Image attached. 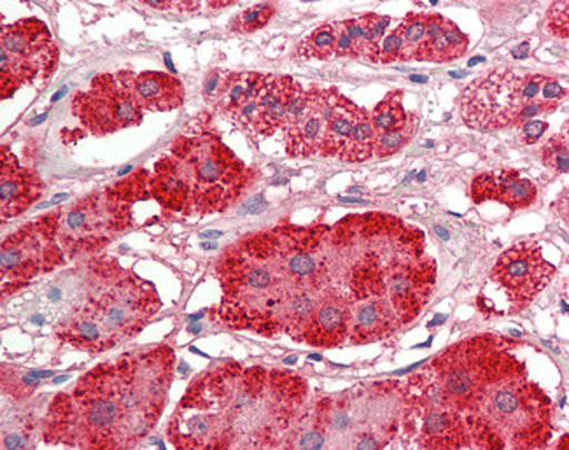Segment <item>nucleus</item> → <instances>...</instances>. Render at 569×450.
I'll return each instance as SVG.
<instances>
[{"instance_id": "obj_1", "label": "nucleus", "mask_w": 569, "mask_h": 450, "mask_svg": "<svg viewBox=\"0 0 569 450\" xmlns=\"http://www.w3.org/2000/svg\"><path fill=\"white\" fill-rule=\"evenodd\" d=\"M309 397L289 370L223 363L186 389L169 424L178 449H272L284 446Z\"/></svg>"}, {"instance_id": "obj_2", "label": "nucleus", "mask_w": 569, "mask_h": 450, "mask_svg": "<svg viewBox=\"0 0 569 450\" xmlns=\"http://www.w3.org/2000/svg\"><path fill=\"white\" fill-rule=\"evenodd\" d=\"M330 228L281 224L228 248L216 267L224 324L263 337L284 333L286 310L295 294L330 286Z\"/></svg>"}, {"instance_id": "obj_3", "label": "nucleus", "mask_w": 569, "mask_h": 450, "mask_svg": "<svg viewBox=\"0 0 569 450\" xmlns=\"http://www.w3.org/2000/svg\"><path fill=\"white\" fill-rule=\"evenodd\" d=\"M248 170L214 133L176 139L170 154L154 166L149 193L181 214L227 211L246 190Z\"/></svg>"}, {"instance_id": "obj_4", "label": "nucleus", "mask_w": 569, "mask_h": 450, "mask_svg": "<svg viewBox=\"0 0 569 450\" xmlns=\"http://www.w3.org/2000/svg\"><path fill=\"white\" fill-rule=\"evenodd\" d=\"M519 343L501 334H477L450 346L413 373L405 388L416 397L470 418L495 382L526 367Z\"/></svg>"}, {"instance_id": "obj_5", "label": "nucleus", "mask_w": 569, "mask_h": 450, "mask_svg": "<svg viewBox=\"0 0 569 450\" xmlns=\"http://www.w3.org/2000/svg\"><path fill=\"white\" fill-rule=\"evenodd\" d=\"M44 442L78 449H124L118 361L99 364L51 401Z\"/></svg>"}, {"instance_id": "obj_6", "label": "nucleus", "mask_w": 569, "mask_h": 450, "mask_svg": "<svg viewBox=\"0 0 569 450\" xmlns=\"http://www.w3.org/2000/svg\"><path fill=\"white\" fill-rule=\"evenodd\" d=\"M407 389L397 380L361 384L318 401L310 410L327 446L356 450L391 447L403 430Z\"/></svg>"}, {"instance_id": "obj_7", "label": "nucleus", "mask_w": 569, "mask_h": 450, "mask_svg": "<svg viewBox=\"0 0 569 450\" xmlns=\"http://www.w3.org/2000/svg\"><path fill=\"white\" fill-rule=\"evenodd\" d=\"M498 449H543L553 433V407L526 367L499 379L470 416Z\"/></svg>"}, {"instance_id": "obj_8", "label": "nucleus", "mask_w": 569, "mask_h": 450, "mask_svg": "<svg viewBox=\"0 0 569 450\" xmlns=\"http://www.w3.org/2000/svg\"><path fill=\"white\" fill-rule=\"evenodd\" d=\"M116 361L120 376L124 449H130L153 430L166 409L176 354L172 349L161 346L121 356Z\"/></svg>"}, {"instance_id": "obj_9", "label": "nucleus", "mask_w": 569, "mask_h": 450, "mask_svg": "<svg viewBox=\"0 0 569 450\" xmlns=\"http://www.w3.org/2000/svg\"><path fill=\"white\" fill-rule=\"evenodd\" d=\"M57 42L50 27L38 18H23L0 32V99L20 88L44 84L58 66Z\"/></svg>"}, {"instance_id": "obj_10", "label": "nucleus", "mask_w": 569, "mask_h": 450, "mask_svg": "<svg viewBox=\"0 0 569 450\" xmlns=\"http://www.w3.org/2000/svg\"><path fill=\"white\" fill-rule=\"evenodd\" d=\"M161 300L157 288L136 273L114 267L108 273V282L90 294L87 303L79 309L99 319L116 339H132L160 310Z\"/></svg>"}, {"instance_id": "obj_11", "label": "nucleus", "mask_w": 569, "mask_h": 450, "mask_svg": "<svg viewBox=\"0 0 569 450\" xmlns=\"http://www.w3.org/2000/svg\"><path fill=\"white\" fill-rule=\"evenodd\" d=\"M130 203L112 188L58 211V240L66 254H84L109 244L112 237L130 227Z\"/></svg>"}, {"instance_id": "obj_12", "label": "nucleus", "mask_w": 569, "mask_h": 450, "mask_svg": "<svg viewBox=\"0 0 569 450\" xmlns=\"http://www.w3.org/2000/svg\"><path fill=\"white\" fill-rule=\"evenodd\" d=\"M136 72L120 71L91 79L88 90L72 99V114L91 136H109L142 123V109L136 93Z\"/></svg>"}, {"instance_id": "obj_13", "label": "nucleus", "mask_w": 569, "mask_h": 450, "mask_svg": "<svg viewBox=\"0 0 569 450\" xmlns=\"http://www.w3.org/2000/svg\"><path fill=\"white\" fill-rule=\"evenodd\" d=\"M401 431L419 449H498L479 422L456 410L429 403L409 391Z\"/></svg>"}, {"instance_id": "obj_14", "label": "nucleus", "mask_w": 569, "mask_h": 450, "mask_svg": "<svg viewBox=\"0 0 569 450\" xmlns=\"http://www.w3.org/2000/svg\"><path fill=\"white\" fill-rule=\"evenodd\" d=\"M525 74L499 67L475 79L459 97V109L470 129L482 132L516 129L517 117L525 108Z\"/></svg>"}, {"instance_id": "obj_15", "label": "nucleus", "mask_w": 569, "mask_h": 450, "mask_svg": "<svg viewBox=\"0 0 569 450\" xmlns=\"http://www.w3.org/2000/svg\"><path fill=\"white\" fill-rule=\"evenodd\" d=\"M63 254L66 251L58 240V212L42 216L6 237L0 249L2 282L26 284L57 269L63 263Z\"/></svg>"}, {"instance_id": "obj_16", "label": "nucleus", "mask_w": 569, "mask_h": 450, "mask_svg": "<svg viewBox=\"0 0 569 450\" xmlns=\"http://www.w3.org/2000/svg\"><path fill=\"white\" fill-rule=\"evenodd\" d=\"M556 267L545 260L535 240H520L503 251L492 269V281L507 293L513 309H526L552 281Z\"/></svg>"}, {"instance_id": "obj_17", "label": "nucleus", "mask_w": 569, "mask_h": 450, "mask_svg": "<svg viewBox=\"0 0 569 450\" xmlns=\"http://www.w3.org/2000/svg\"><path fill=\"white\" fill-rule=\"evenodd\" d=\"M339 93L337 88H307L306 106L300 117L284 129L286 153L289 157L309 158L319 154Z\"/></svg>"}, {"instance_id": "obj_18", "label": "nucleus", "mask_w": 569, "mask_h": 450, "mask_svg": "<svg viewBox=\"0 0 569 450\" xmlns=\"http://www.w3.org/2000/svg\"><path fill=\"white\" fill-rule=\"evenodd\" d=\"M351 324V300L346 291L337 286H327L319 293L312 318L301 334L300 342L309 343L312 348H337L349 339Z\"/></svg>"}, {"instance_id": "obj_19", "label": "nucleus", "mask_w": 569, "mask_h": 450, "mask_svg": "<svg viewBox=\"0 0 569 450\" xmlns=\"http://www.w3.org/2000/svg\"><path fill=\"white\" fill-rule=\"evenodd\" d=\"M44 182L33 170L23 169L9 148L0 157V212L2 219L17 218L41 199Z\"/></svg>"}, {"instance_id": "obj_20", "label": "nucleus", "mask_w": 569, "mask_h": 450, "mask_svg": "<svg viewBox=\"0 0 569 450\" xmlns=\"http://www.w3.org/2000/svg\"><path fill=\"white\" fill-rule=\"evenodd\" d=\"M471 199L475 203L499 202L512 211L528 209L538 200V188L519 170L501 169L483 172L471 182Z\"/></svg>"}, {"instance_id": "obj_21", "label": "nucleus", "mask_w": 569, "mask_h": 450, "mask_svg": "<svg viewBox=\"0 0 569 450\" xmlns=\"http://www.w3.org/2000/svg\"><path fill=\"white\" fill-rule=\"evenodd\" d=\"M349 300L352 309L351 333H349L351 343L363 346V343L389 339L403 327L397 310L382 294H359Z\"/></svg>"}, {"instance_id": "obj_22", "label": "nucleus", "mask_w": 569, "mask_h": 450, "mask_svg": "<svg viewBox=\"0 0 569 450\" xmlns=\"http://www.w3.org/2000/svg\"><path fill=\"white\" fill-rule=\"evenodd\" d=\"M470 39L455 21L438 13L428 14L426 41L417 60L431 63H447L461 59L468 51Z\"/></svg>"}, {"instance_id": "obj_23", "label": "nucleus", "mask_w": 569, "mask_h": 450, "mask_svg": "<svg viewBox=\"0 0 569 450\" xmlns=\"http://www.w3.org/2000/svg\"><path fill=\"white\" fill-rule=\"evenodd\" d=\"M300 83L289 76H267L258 93L260 102V120L254 127V133L260 137H270L282 130L288 117L289 102L297 93Z\"/></svg>"}, {"instance_id": "obj_24", "label": "nucleus", "mask_w": 569, "mask_h": 450, "mask_svg": "<svg viewBox=\"0 0 569 450\" xmlns=\"http://www.w3.org/2000/svg\"><path fill=\"white\" fill-rule=\"evenodd\" d=\"M136 93L142 109L167 112L181 108L186 91L176 76L167 72L146 71L136 76Z\"/></svg>"}, {"instance_id": "obj_25", "label": "nucleus", "mask_w": 569, "mask_h": 450, "mask_svg": "<svg viewBox=\"0 0 569 450\" xmlns=\"http://www.w3.org/2000/svg\"><path fill=\"white\" fill-rule=\"evenodd\" d=\"M359 106L347 97H337L333 112H331L330 121H328L327 136L319 149V157L322 158H340L347 142L355 132L356 121L359 117Z\"/></svg>"}, {"instance_id": "obj_26", "label": "nucleus", "mask_w": 569, "mask_h": 450, "mask_svg": "<svg viewBox=\"0 0 569 450\" xmlns=\"http://www.w3.org/2000/svg\"><path fill=\"white\" fill-rule=\"evenodd\" d=\"M267 76L260 72H228L216 96L218 109L230 117L246 99L257 96Z\"/></svg>"}, {"instance_id": "obj_27", "label": "nucleus", "mask_w": 569, "mask_h": 450, "mask_svg": "<svg viewBox=\"0 0 569 450\" xmlns=\"http://www.w3.org/2000/svg\"><path fill=\"white\" fill-rule=\"evenodd\" d=\"M373 148H376V129L371 123L370 111L361 108L355 132L340 154V160L347 161V163H363L373 157Z\"/></svg>"}, {"instance_id": "obj_28", "label": "nucleus", "mask_w": 569, "mask_h": 450, "mask_svg": "<svg viewBox=\"0 0 569 450\" xmlns=\"http://www.w3.org/2000/svg\"><path fill=\"white\" fill-rule=\"evenodd\" d=\"M419 129V118L416 112H409L403 123L398 124L389 132L376 136V148H373V157L389 158L397 154L416 137Z\"/></svg>"}, {"instance_id": "obj_29", "label": "nucleus", "mask_w": 569, "mask_h": 450, "mask_svg": "<svg viewBox=\"0 0 569 450\" xmlns=\"http://www.w3.org/2000/svg\"><path fill=\"white\" fill-rule=\"evenodd\" d=\"M407 114H409V111H405L403 108V91H389L385 100H380L376 108H373V111L370 112L376 136L389 132V130L395 129L398 124L403 123Z\"/></svg>"}, {"instance_id": "obj_30", "label": "nucleus", "mask_w": 569, "mask_h": 450, "mask_svg": "<svg viewBox=\"0 0 569 450\" xmlns=\"http://www.w3.org/2000/svg\"><path fill=\"white\" fill-rule=\"evenodd\" d=\"M337 30L335 23H322L301 41L298 53L306 60H330L335 57Z\"/></svg>"}, {"instance_id": "obj_31", "label": "nucleus", "mask_w": 569, "mask_h": 450, "mask_svg": "<svg viewBox=\"0 0 569 450\" xmlns=\"http://www.w3.org/2000/svg\"><path fill=\"white\" fill-rule=\"evenodd\" d=\"M401 44H403V60H417L426 41V27H428V14L409 13L398 23Z\"/></svg>"}, {"instance_id": "obj_32", "label": "nucleus", "mask_w": 569, "mask_h": 450, "mask_svg": "<svg viewBox=\"0 0 569 450\" xmlns=\"http://www.w3.org/2000/svg\"><path fill=\"white\" fill-rule=\"evenodd\" d=\"M277 8L270 2H261V4L251 6L243 9L242 13L231 18L228 23V30L236 33H251L269 26V21L276 17Z\"/></svg>"}, {"instance_id": "obj_33", "label": "nucleus", "mask_w": 569, "mask_h": 450, "mask_svg": "<svg viewBox=\"0 0 569 450\" xmlns=\"http://www.w3.org/2000/svg\"><path fill=\"white\" fill-rule=\"evenodd\" d=\"M541 161L553 174H568L569 169V136L568 123L557 136L541 146Z\"/></svg>"}, {"instance_id": "obj_34", "label": "nucleus", "mask_w": 569, "mask_h": 450, "mask_svg": "<svg viewBox=\"0 0 569 450\" xmlns=\"http://www.w3.org/2000/svg\"><path fill=\"white\" fill-rule=\"evenodd\" d=\"M547 29L553 38L568 39L569 36V4L556 2L547 11Z\"/></svg>"}, {"instance_id": "obj_35", "label": "nucleus", "mask_w": 569, "mask_h": 450, "mask_svg": "<svg viewBox=\"0 0 569 450\" xmlns=\"http://www.w3.org/2000/svg\"><path fill=\"white\" fill-rule=\"evenodd\" d=\"M403 60V44L398 27L389 29L385 39L380 41V63H395Z\"/></svg>"}, {"instance_id": "obj_36", "label": "nucleus", "mask_w": 569, "mask_h": 450, "mask_svg": "<svg viewBox=\"0 0 569 450\" xmlns=\"http://www.w3.org/2000/svg\"><path fill=\"white\" fill-rule=\"evenodd\" d=\"M335 30H337L335 57H337V59H359L355 41H352L351 36L347 33V30L343 29L342 21H335Z\"/></svg>"}, {"instance_id": "obj_37", "label": "nucleus", "mask_w": 569, "mask_h": 450, "mask_svg": "<svg viewBox=\"0 0 569 450\" xmlns=\"http://www.w3.org/2000/svg\"><path fill=\"white\" fill-rule=\"evenodd\" d=\"M566 96H568V90H566L556 78H550V76L545 78L543 84H541L540 100H547V102H562Z\"/></svg>"}, {"instance_id": "obj_38", "label": "nucleus", "mask_w": 569, "mask_h": 450, "mask_svg": "<svg viewBox=\"0 0 569 450\" xmlns=\"http://www.w3.org/2000/svg\"><path fill=\"white\" fill-rule=\"evenodd\" d=\"M547 129H549V123H547V121H528V123L520 127V130H522V141L528 146L537 144L541 137H543V133L547 132Z\"/></svg>"}, {"instance_id": "obj_39", "label": "nucleus", "mask_w": 569, "mask_h": 450, "mask_svg": "<svg viewBox=\"0 0 569 450\" xmlns=\"http://www.w3.org/2000/svg\"><path fill=\"white\" fill-rule=\"evenodd\" d=\"M227 74H221V71H212L211 74L207 76L206 79V91L207 97L218 96L219 88L223 84V79Z\"/></svg>"}, {"instance_id": "obj_40", "label": "nucleus", "mask_w": 569, "mask_h": 450, "mask_svg": "<svg viewBox=\"0 0 569 450\" xmlns=\"http://www.w3.org/2000/svg\"><path fill=\"white\" fill-rule=\"evenodd\" d=\"M568 188H566L565 191H562L561 197L557 199V202L553 203V211L557 212V216L562 219V221H566V224H568L569 221V214H568Z\"/></svg>"}, {"instance_id": "obj_41", "label": "nucleus", "mask_w": 569, "mask_h": 450, "mask_svg": "<svg viewBox=\"0 0 569 450\" xmlns=\"http://www.w3.org/2000/svg\"><path fill=\"white\" fill-rule=\"evenodd\" d=\"M529 50H531V46H529V42H520L519 46H516L512 50V57L517 60L526 59L529 54Z\"/></svg>"}, {"instance_id": "obj_42", "label": "nucleus", "mask_w": 569, "mask_h": 450, "mask_svg": "<svg viewBox=\"0 0 569 450\" xmlns=\"http://www.w3.org/2000/svg\"><path fill=\"white\" fill-rule=\"evenodd\" d=\"M194 324H197V327H188V331H190V333H200V331L203 330L202 322H194Z\"/></svg>"}, {"instance_id": "obj_43", "label": "nucleus", "mask_w": 569, "mask_h": 450, "mask_svg": "<svg viewBox=\"0 0 569 450\" xmlns=\"http://www.w3.org/2000/svg\"><path fill=\"white\" fill-rule=\"evenodd\" d=\"M340 202H343V203H367V202H365V200L349 199V197H347V199H340Z\"/></svg>"}, {"instance_id": "obj_44", "label": "nucleus", "mask_w": 569, "mask_h": 450, "mask_svg": "<svg viewBox=\"0 0 569 450\" xmlns=\"http://www.w3.org/2000/svg\"><path fill=\"white\" fill-rule=\"evenodd\" d=\"M479 62H483L482 57H477V59L471 60V62H470V63H468V66H470V67H471V66H477V63H479Z\"/></svg>"}, {"instance_id": "obj_45", "label": "nucleus", "mask_w": 569, "mask_h": 450, "mask_svg": "<svg viewBox=\"0 0 569 450\" xmlns=\"http://www.w3.org/2000/svg\"><path fill=\"white\" fill-rule=\"evenodd\" d=\"M219 236H221V233H219V232L203 233V237H219Z\"/></svg>"}, {"instance_id": "obj_46", "label": "nucleus", "mask_w": 569, "mask_h": 450, "mask_svg": "<svg viewBox=\"0 0 569 450\" xmlns=\"http://www.w3.org/2000/svg\"><path fill=\"white\" fill-rule=\"evenodd\" d=\"M412 79V81H421V83H426V81H428V79L426 78H410Z\"/></svg>"}, {"instance_id": "obj_47", "label": "nucleus", "mask_w": 569, "mask_h": 450, "mask_svg": "<svg viewBox=\"0 0 569 450\" xmlns=\"http://www.w3.org/2000/svg\"><path fill=\"white\" fill-rule=\"evenodd\" d=\"M203 248H206V249H214L216 244H203Z\"/></svg>"}]
</instances>
